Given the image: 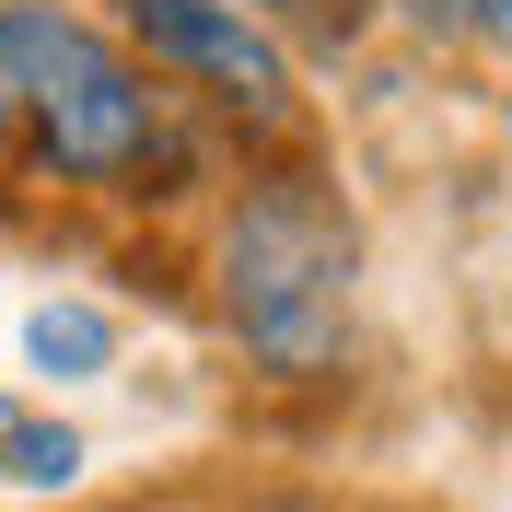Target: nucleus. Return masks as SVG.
<instances>
[{
    "instance_id": "1",
    "label": "nucleus",
    "mask_w": 512,
    "mask_h": 512,
    "mask_svg": "<svg viewBox=\"0 0 512 512\" xmlns=\"http://www.w3.org/2000/svg\"><path fill=\"white\" fill-rule=\"evenodd\" d=\"M350 280H361L350 210L315 175H268L222 222V326L245 338L256 373H280V384L338 373V350H350Z\"/></svg>"
},
{
    "instance_id": "2",
    "label": "nucleus",
    "mask_w": 512,
    "mask_h": 512,
    "mask_svg": "<svg viewBox=\"0 0 512 512\" xmlns=\"http://www.w3.org/2000/svg\"><path fill=\"white\" fill-rule=\"evenodd\" d=\"M0 82H12V117L35 128L47 175H70V187H140L163 163L152 70L59 0H0Z\"/></svg>"
},
{
    "instance_id": "3",
    "label": "nucleus",
    "mask_w": 512,
    "mask_h": 512,
    "mask_svg": "<svg viewBox=\"0 0 512 512\" xmlns=\"http://www.w3.org/2000/svg\"><path fill=\"white\" fill-rule=\"evenodd\" d=\"M117 12H128V35H140L163 70L210 82V94L245 105V117H291V59L233 12V0H117Z\"/></svg>"
},
{
    "instance_id": "4",
    "label": "nucleus",
    "mask_w": 512,
    "mask_h": 512,
    "mask_svg": "<svg viewBox=\"0 0 512 512\" xmlns=\"http://www.w3.org/2000/svg\"><path fill=\"white\" fill-rule=\"evenodd\" d=\"M70 478H82V431L0 396V489H70Z\"/></svg>"
},
{
    "instance_id": "5",
    "label": "nucleus",
    "mask_w": 512,
    "mask_h": 512,
    "mask_svg": "<svg viewBox=\"0 0 512 512\" xmlns=\"http://www.w3.org/2000/svg\"><path fill=\"white\" fill-rule=\"evenodd\" d=\"M24 338H35V361H47L59 384H82V373H105V361H117V326H105L94 303H47Z\"/></svg>"
},
{
    "instance_id": "6",
    "label": "nucleus",
    "mask_w": 512,
    "mask_h": 512,
    "mask_svg": "<svg viewBox=\"0 0 512 512\" xmlns=\"http://www.w3.org/2000/svg\"><path fill=\"white\" fill-rule=\"evenodd\" d=\"M396 12H408V24H431V35H466V24H478V0H396Z\"/></svg>"
},
{
    "instance_id": "7",
    "label": "nucleus",
    "mask_w": 512,
    "mask_h": 512,
    "mask_svg": "<svg viewBox=\"0 0 512 512\" xmlns=\"http://www.w3.org/2000/svg\"><path fill=\"white\" fill-rule=\"evenodd\" d=\"M478 24H501V35H512V0H478Z\"/></svg>"
},
{
    "instance_id": "8",
    "label": "nucleus",
    "mask_w": 512,
    "mask_h": 512,
    "mask_svg": "<svg viewBox=\"0 0 512 512\" xmlns=\"http://www.w3.org/2000/svg\"><path fill=\"white\" fill-rule=\"evenodd\" d=\"M0 140H12V82H0Z\"/></svg>"
},
{
    "instance_id": "9",
    "label": "nucleus",
    "mask_w": 512,
    "mask_h": 512,
    "mask_svg": "<svg viewBox=\"0 0 512 512\" xmlns=\"http://www.w3.org/2000/svg\"><path fill=\"white\" fill-rule=\"evenodd\" d=\"M233 12H245V0H233Z\"/></svg>"
}]
</instances>
